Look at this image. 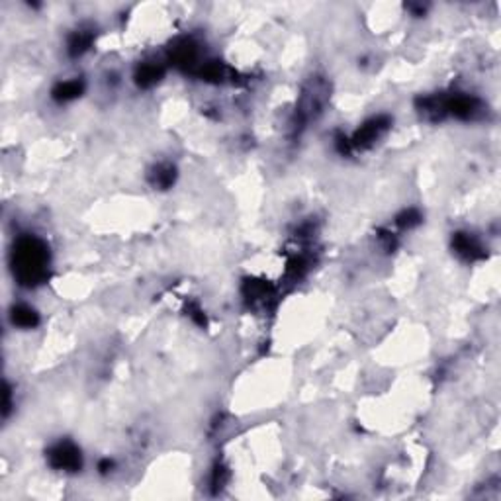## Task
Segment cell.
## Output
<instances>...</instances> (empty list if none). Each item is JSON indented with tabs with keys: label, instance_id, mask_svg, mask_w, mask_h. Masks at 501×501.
<instances>
[{
	"label": "cell",
	"instance_id": "cell-3",
	"mask_svg": "<svg viewBox=\"0 0 501 501\" xmlns=\"http://www.w3.org/2000/svg\"><path fill=\"white\" fill-rule=\"evenodd\" d=\"M48 463L57 472H78L83 468V454L80 449L69 439H61L51 444L48 451Z\"/></svg>",
	"mask_w": 501,
	"mask_h": 501
},
{
	"label": "cell",
	"instance_id": "cell-2",
	"mask_svg": "<svg viewBox=\"0 0 501 501\" xmlns=\"http://www.w3.org/2000/svg\"><path fill=\"white\" fill-rule=\"evenodd\" d=\"M392 125V120L388 116H374L367 120L365 124L358 127L357 132L353 134L351 139L345 137L347 143L343 145V153H353V151H358V149H368L380 139L384 137L386 132L390 129Z\"/></svg>",
	"mask_w": 501,
	"mask_h": 501
},
{
	"label": "cell",
	"instance_id": "cell-4",
	"mask_svg": "<svg viewBox=\"0 0 501 501\" xmlns=\"http://www.w3.org/2000/svg\"><path fill=\"white\" fill-rule=\"evenodd\" d=\"M453 249L464 260H478L486 257L482 241L472 233H456L453 237Z\"/></svg>",
	"mask_w": 501,
	"mask_h": 501
},
{
	"label": "cell",
	"instance_id": "cell-7",
	"mask_svg": "<svg viewBox=\"0 0 501 501\" xmlns=\"http://www.w3.org/2000/svg\"><path fill=\"white\" fill-rule=\"evenodd\" d=\"M10 319L12 323L20 329H34L38 327L39 313L28 304H14L10 309Z\"/></svg>",
	"mask_w": 501,
	"mask_h": 501
},
{
	"label": "cell",
	"instance_id": "cell-8",
	"mask_svg": "<svg viewBox=\"0 0 501 501\" xmlns=\"http://www.w3.org/2000/svg\"><path fill=\"white\" fill-rule=\"evenodd\" d=\"M83 92H85V83L80 78H71V80L59 83L57 87L51 90V97H53V100L65 104V102H71V100H77Z\"/></svg>",
	"mask_w": 501,
	"mask_h": 501
},
{
	"label": "cell",
	"instance_id": "cell-5",
	"mask_svg": "<svg viewBox=\"0 0 501 501\" xmlns=\"http://www.w3.org/2000/svg\"><path fill=\"white\" fill-rule=\"evenodd\" d=\"M164 75V69L163 65L159 63V61H145L141 63L137 71H135V83L139 85L141 88H149V87H155Z\"/></svg>",
	"mask_w": 501,
	"mask_h": 501
},
{
	"label": "cell",
	"instance_id": "cell-9",
	"mask_svg": "<svg viewBox=\"0 0 501 501\" xmlns=\"http://www.w3.org/2000/svg\"><path fill=\"white\" fill-rule=\"evenodd\" d=\"M174 178H176V169L171 163H159L149 174L151 184H153L155 188H159V190L171 188L174 184Z\"/></svg>",
	"mask_w": 501,
	"mask_h": 501
},
{
	"label": "cell",
	"instance_id": "cell-1",
	"mask_svg": "<svg viewBox=\"0 0 501 501\" xmlns=\"http://www.w3.org/2000/svg\"><path fill=\"white\" fill-rule=\"evenodd\" d=\"M12 270L26 288H36L48 280L49 247L36 235H22L14 241Z\"/></svg>",
	"mask_w": 501,
	"mask_h": 501
},
{
	"label": "cell",
	"instance_id": "cell-6",
	"mask_svg": "<svg viewBox=\"0 0 501 501\" xmlns=\"http://www.w3.org/2000/svg\"><path fill=\"white\" fill-rule=\"evenodd\" d=\"M94 29H88V28H78L77 31H73L71 36H69V41H67V51L71 57H80V55H85L90 45H92V41H94V34H92Z\"/></svg>",
	"mask_w": 501,
	"mask_h": 501
},
{
	"label": "cell",
	"instance_id": "cell-10",
	"mask_svg": "<svg viewBox=\"0 0 501 501\" xmlns=\"http://www.w3.org/2000/svg\"><path fill=\"white\" fill-rule=\"evenodd\" d=\"M419 223H421V213L414 210V208L411 210H404L395 218V225L402 227V230H411V227L419 225Z\"/></svg>",
	"mask_w": 501,
	"mask_h": 501
}]
</instances>
